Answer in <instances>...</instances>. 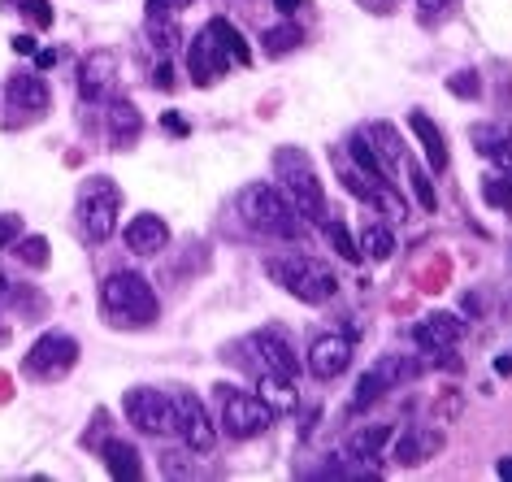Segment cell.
Instances as JSON below:
<instances>
[{
	"label": "cell",
	"mask_w": 512,
	"mask_h": 482,
	"mask_svg": "<svg viewBox=\"0 0 512 482\" xmlns=\"http://www.w3.org/2000/svg\"><path fill=\"white\" fill-rule=\"evenodd\" d=\"M235 209L256 235H270V239H296L300 235V213H296V205H291V196L274 183L243 187Z\"/></svg>",
	"instance_id": "1"
},
{
	"label": "cell",
	"mask_w": 512,
	"mask_h": 482,
	"mask_svg": "<svg viewBox=\"0 0 512 482\" xmlns=\"http://www.w3.org/2000/svg\"><path fill=\"white\" fill-rule=\"evenodd\" d=\"M265 274L274 278L287 296H296L300 304H326L335 296L339 278L326 261L317 257H304V252H291V257H270L265 261Z\"/></svg>",
	"instance_id": "2"
},
{
	"label": "cell",
	"mask_w": 512,
	"mask_h": 482,
	"mask_svg": "<svg viewBox=\"0 0 512 482\" xmlns=\"http://www.w3.org/2000/svg\"><path fill=\"white\" fill-rule=\"evenodd\" d=\"M274 179L291 196V205H296L300 218L326 222V192H322V179H317L309 152L304 148H278L274 152Z\"/></svg>",
	"instance_id": "3"
},
{
	"label": "cell",
	"mask_w": 512,
	"mask_h": 482,
	"mask_svg": "<svg viewBox=\"0 0 512 482\" xmlns=\"http://www.w3.org/2000/svg\"><path fill=\"white\" fill-rule=\"evenodd\" d=\"M100 300H105V313L113 317L118 326H152L161 313V300L152 283L144 274L135 270H118L105 278V287H100Z\"/></svg>",
	"instance_id": "4"
},
{
	"label": "cell",
	"mask_w": 512,
	"mask_h": 482,
	"mask_svg": "<svg viewBox=\"0 0 512 482\" xmlns=\"http://www.w3.org/2000/svg\"><path fill=\"white\" fill-rule=\"evenodd\" d=\"M118 209H122V192L113 179H87L79 192V222L92 244H105V239L118 231Z\"/></svg>",
	"instance_id": "5"
},
{
	"label": "cell",
	"mask_w": 512,
	"mask_h": 482,
	"mask_svg": "<svg viewBox=\"0 0 512 482\" xmlns=\"http://www.w3.org/2000/svg\"><path fill=\"white\" fill-rule=\"evenodd\" d=\"M126 422H131L139 435H178V417H174V396H165L157 387H131L122 400Z\"/></svg>",
	"instance_id": "6"
},
{
	"label": "cell",
	"mask_w": 512,
	"mask_h": 482,
	"mask_svg": "<svg viewBox=\"0 0 512 482\" xmlns=\"http://www.w3.org/2000/svg\"><path fill=\"white\" fill-rule=\"evenodd\" d=\"M274 422V409L261 396H248V391H230L222 387V430L230 439H256L265 435Z\"/></svg>",
	"instance_id": "7"
},
{
	"label": "cell",
	"mask_w": 512,
	"mask_h": 482,
	"mask_svg": "<svg viewBox=\"0 0 512 482\" xmlns=\"http://www.w3.org/2000/svg\"><path fill=\"white\" fill-rule=\"evenodd\" d=\"M74 361H79V344H74L70 335H61V331H48V335H40L31 344L22 370L35 374V378H61V374L74 370Z\"/></svg>",
	"instance_id": "8"
},
{
	"label": "cell",
	"mask_w": 512,
	"mask_h": 482,
	"mask_svg": "<svg viewBox=\"0 0 512 482\" xmlns=\"http://www.w3.org/2000/svg\"><path fill=\"white\" fill-rule=\"evenodd\" d=\"M5 109H9V126H31L48 113V83L40 74H14L5 87Z\"/></svg>",
	"instance_id": "9"
},
{
	"label": "cell",
	"mask_w": 512,
	"mask_h": 482,
	"mask_svg": "<svg viewBox=\"0 0 512 482\" xmlns=\"http://www.w3.org/2000/svg\"><path fill=\"white\" fill-rule=\"evenodd\" d=\"M174 417H178V435L191 452H213L217 426L209 422V409L196 391H174Z\"/></svg>",
	"instance_id": "10"
},
{
	"label": "cell",
	"mask_w": 512,
	"mask_h": 482,
	"mask_svg": "<svg viewBox=\"0 0 512 482\" xmlns=\"http://www.w3.org/2000/svg\"><path fill=\"white\" fill-rule=\"evenodd\" d=\"M248 344L256 348V370H261V378H283V383L296 378L300 361H296V348L283 339V331H256Z\"/></svg>",
	"instance_id": "11"
},
{
	"label": "cell",
	"mask_w": 512,
	"mask_h": 482,
	"mask_svg": "<svg viewBox=\"0 0 512 482\" xmlns=\"http://www.w3.org/2000/svg\"><path fill=\"white\" fill-rule=\"evenodd\" d=\"M113 74H118V57H113L109 48H96V53L79 66V96H83V105H100V100H109Z\"/></svg>",
	"instance_id": "12"
},
{
	"label": "cell",
	"mask_w": 512,
	"mask_h": 482,
	"mask_svg": "<svg viewBox=\"0 0 512 482\" xmlns=\"http://www.w3.org/2000/svg\"><path fill=\"white\" fill-rule=\"evenodd\" d=\"M460 335H465V326H460L452 313H430L413 326V339L421 352H452L460 344Z\"/></svg>",
	"instance_id": "13"
},
{
	"label": "cell",
	"mask_w": 512,
	"mask_h": 482,
	"mask_svg": "<svg viewBox=\"0 0 512 482\" xmlns=\"http://www.w3.org/2000/svg\"><path fill=\"white\" fill-rule=\"evenodd\" d=\"M443 448V430H434V426H413V430H404L400 439H395V448H391V461L395 465H421V461H430V456H439Z\"/></svg>",
	"instance_id": "14"
},
{
	"label": "cell",
	"mask_w": 512,
	"mask_h": 482,
	"mask_svg": "<svg viewBox=\"0 0 512 482\" xmlns=\"http://www.w3.org/2000/svg\"><path fill=\"white\" fill-rule=\"evenodd\" d=\"M170 244V226L157 213H135L131 222H126V248L135 252V257H157V252Z\"/></svg>",
	"instance_id": "15"
},
{
	"label": "cell",
	"mask_w": 512,
	"mask_h": 482,
	"mask_svg": "<svg viewBox=\"0 0 512 482\" xmlns=\"http://www.w3.org/2000/svg\"><path fill=\"white\" fill-rule=\"evenodd\" d=\"M187 70H191V79H196L200 87H209L217 74H226V70H230V57L213 44V35H209V31H200L196 40H191V48H187Z\"/></svg>",
	"instance_id": "16"
},
{
	"label": "cell",
	"mask_w": 512,
	"mask_h": 482,
	"mask_svg": "<svg viewBox=\"0 0 512 482\" xmlns=\"http://www.w3.org/2000/svg\"><path fill=\"white\" fill-rule=\"evenodd\" d=\"M348 365H352V344L343 335H322L309 348V370L317 378H326V383H330V378H339Z\"/></svg>",
	"instance_id": "17"
},
{
	"label": "cell",
	"mask_w": 512,
	"mask_h": 482,
	"mask_svg": "<svg viewBox=\"0 0 512 482\" xmlns=\"http://www.w3.org/2000/svg\"><path fill=\"white\" fill-rule=\"evenodd\" d=\"M139 135H144V118H139V109L126 96H113L109 100V139H113V148H135Z\"/></svg>",
	"instance_id": "18"
},
{
	"label": "cell",
	"mask_w": 512,
	"mask_h": 482,
	"mask_svg": "<svg viewBox=\"0 0 512 482\" xmlns=\"http://www.w3.org/2000/svg\"><path fill=\"white\" fill-rule=\"evenodd\" d=\"M144 18H148V31H152V44L161 48V53H170L178 44V9L170 0H148L144 5Z\"/></svg>",
	"instance_id": "19"
},
{
	"label": "cell",
	"mask_w": 512,
	"mask_h": 482,
	"mask_svg": "<svg viewBox=\"0 0 512 482\" xmlns=\"http://www.w3.org/2000/svg\"><path fill=\"white\" fill-rule=\"evenodd\" d=\"M408 126H413V135L421 139V148H426V161H430V170H447V139L443 131L434 126L430 113H408Z\"/></svg>",
	"instance_id": "20"
},
{
	"label": "cell",
	"mask_w": 512,
	"mask_h": 482,
	"mask_svg": "<svg viewBox=\"0 0 512 482\" xmlns=\"http://www.w3.org/2000/svg\"><path fill=\"white\" fill-rule=\"evenodd\" d=\"M100 452H105V469H109V474L118 478V482H126V478H131V482H135V478H144V461H139V448H131V443L109 439Z\"/></svg>",
	"instance_id": "21"
},
{
	"label": "cell",
	"mask_w": 512,
	"mask_h": 482,
	"mask_svg": "<svg viewBox=\"0 0 512 482\" xmlns=\"http://www.w3.org/2000/svg\"><path fill=\"white\" fill-rule=\"evenodd\" d=\"M365 139H369V148H374L378 157L387 161V170H400L404 166V139H400V131H395L391 122H369Z\"/></svg>",
	"instance_id": "22"
},
{
	"label": "cell",
	"mask_w": 512,
	"mask_h": 482,
	"mask_svg": "<svg viewBox=\"0 0 512 482\" xmlns=\"http://www.w3.org/2000/svg\"><path fill=\"white\" fill-rule=\"evenodd\" d=\"M348 152H352L356 170H361V174H369V183H374V187H378V192H382V187H387V183H391V170H387V161H382V157H378V152H374V148H369V139H365V131L348 139Z\"/></svg>",
	"instance_id": "23"
},
{
	"label": "cell",
	"mask_w": 512,
	"mask_h": 482,
	"mask_svg": "<svg viewBox=\"0 0 512 482\" xmlns=\"http://www.w3.org/2000/svg\"><path fill=\"white\" fill-rule=\"evenodd\" d=\"M204 31L213 35V44L222 48V53H226L230 61H235V66H248V61H252V48L243 44V35H239V27H235L230 18H213Z\"/></svg>",
	"instance_id": "24"
},
{
	"label": "cell",
	"mask_w": 512,
	"mask_h": 482,
	"mask_svg": "<svg viewBox=\"0 0 512 482\" xmlns=\"http://www.w3.org/2000/svg\"><path fill=\"white\" fill-rule=\"evenodd\" d=\"M387 387H404V383H417L421 378V361L417 357H404V352H391V357H382L369 365Z\"/></svg>",
	"instance_id": "25"
},
{
	"label": "cell",
	"mask_w": 512,
	"mask_h": 482,
	"mask_svg": "<svg viewBox=\"0 0 512 482\" xmlns=\"http://www.w3.org/2000/svg\"><path fill=\"white\" fill-rule=\"evenodd\" d=\"M387 439H391V426H369V430H356V435L348 439V461H374V456H382V448H387Z\"/></svg>",
	"instance_id": "26"
},
{
	"label": "cell",
	"mask_w": 512,
	"mask_h": 482,
	"mask_svg": "<svg viewBox=\"0 0 512 482\" xmlns=\"http://www.w3.org/2000/svg\"><path fill=\"white\" fill-rule=\"evenodd\" d=\"M356 248H361V257H369V261H387L391 252H395V235L382 222H365V231H361V239H356Z\"/></svg>",
	"instance_id": "27"
},
{
	"label": "cell",
	"mask_w": 512,
	"mask_h": 482,
	"mask_svg": "<svg viewBox=\"0 0 512 482\" xmlns=\"http://www.w3.org/2000/svg\"><path fill=\"white\" fill-rule=\"evenodd\" d=\"M14 252H18L22 265H31V270H44V265H48V239L44 235H18Z\"/></svg>",
	"instance_id": "28"
},
{
	"label": "cell",
	"mask_w": 512,
	"mask_h": 482,
	"mask_svg": "<svg viewBox=\"0 0 512 482\" xmlns=\"http://www.w3.org/2000/svg\"><path fill=\"white\" fill-rule=\"evenodd\" d=\"M326 239H330V248H335L343 261H352V265H361V261H365V257H361V248H356V239H352V231H348L343 222H330V218H326Z\"/></svg>",
	"instance_id": "29"
},
{
	"label": "cell",
	"mask_w": 512,
	"mask_h": 482,
	"mask_svg": "<svg viewBox=\"0 0 512 482\" xmlns=\"http://www.w3.org/2000/svg\"><path fill=\"white\" fill-rule=\"evenodd\" d=\"M300 27H291V22H283V27H270L265 31V53L270 57H283V53H291V48H300Z\"/></svg>",
	"instance_id": "30"
},
{
	"label": "cell",
	"mask_w": 512,
	"mask_h": 482,
	"mask_svg": "<svg viewBox=\"0 0 512 482\" xmlns=\"http://www.w3.org/2000/svg\"><path fill=\"white\" fill-rule=\"evenodd\" d=\"M382 396H387V383L374 374V370H365L361 374V383H356V396H352V409H369V404H378Z\"/></svg>",
	"instance_id": "31"
},
{
	"label": "cell",
	"mask_w": 512,
	"mask_h": 482,
	"mask_svg": "<svg viewBox=\"0 0 512 482\" xmlns=\"http://www.w3.org/2000/svg\"><path fill=\"white\" fill-rule=\"evenodd\" d=\"M408 183H413V196H417V205L434 213L439 209V192H434V183H430V174L421 170V166H408Z\"/></svg>",
	"instance_id": "32"
},
{
	"label": "cell",
	"mask_w": 512,
	"mask_h": 482,
	"mask_svg": "<svg viewBox=\"0 0 512 482\" xmlns=\"http://www.w3.org/2000/svg\"><path fill=\"white\" fill-rule=\"evenodd\" d=\"M482 196H486V205H491V209L512 213V179H486Z\"/></svg>",
	"instance_id": "33"
},
{
	"label": "cell",
	"mask_w": 512,
	"mask_h": 482,
	"mask_svg": "<svg viewBox=\"0 0 512 482\" xmlns=\"http://www.w3.org/2000/svg\"><path fill=\"white\" fill-rule=\"evenodd\" d=\"M447 87H452V92L460 96V100H473L482 92V83H478V74L473 70H460V74H452V79H447Z\"/></svg>",
	"instance_id": "34"
},
{
	"label": "cell",
	"mask_w": 512,
	"mask_h": 482,
	"mask_svg": "<svg viewBox=\"0 0 512 482\" xmlns=\"http://www.w3.org/2000/svg\"><path fill=\"white\" fill-rule=\"evenodd\" d=\"M343 187H348L352 196L369 200V205H374V196H378V187H374V183H365V174H361V170H348V174H343Z\"/></svg>",
	"instance_id": "35"
},
{
	"label": "cell",
	"mask_w": 512,
	"mask_h": 482,
	"mask_svg": "<svg viewBox=\"0 0 512 482\" xmlns=\"http://www.w3.org/2000/svg\"><path fill=\"white\" fill-rule=\"evenodd\" d=\"M18 235H22V218H18V213H0V248H14Z\"/></svg>",
	"instance_id": "36"
},
{
	"label": "cell",
	"mask_w": 512,
	"mask_h": 482,
	"mask_svg": "<svg viewBox=\"0 0 512 482\" xmlns=\"http://www.w3.org/2000/svg\"><path fill=\"white\" fill-rule=\"evenodd\" d=\"M22 9L31 14L35 27H48V22H53V9H48V0H22Z\"/></svg>",
	"instance_id": "37"
},
{
	"label": "cell",
	"mask_w": 512,
	"mask_h": 482,
	"mask_svg": "<svg viewBox=\"0 0 512 482\" xmlns=\"http://www.w3.org/2000/svg\"><path fill=\"white\" fill-rule=\"evenodd\" d=\"M152 83H157L161 92H170V87H174V70H170V61H161L157 74H152Z\"/></svg>",
	"instance_id": "38"
},
{
	"label": "cell",
	"mask_w": 512,
	"mask_h": 482,
	"mask_svg": "<svg viewBox=\"0 0 512 482\" xmlns=\"http://www.w3.org/2000/svg\"><path fill=\"white\" fill-rule=\"evenodd\" d=\"M495 157H499V161H504V166L512 170V135H504V139H499V144H495Z\"/></svg>",
	"instance_id": "39"
},
{
	"label": "cell",
	"mask_w": 512,
	"mask_h": 482,
	"mask_svg": "<svg viewBox=\"0 0 512 482\" xmlns=\"http://www.w3.org/2000/svg\"><path fill=\"white\" fill-rule=\"evenodd\" d=\"M14 53L31 57V53H35V35H18V40H14Z\"/></svg>",
	"instance_id": "40"
},
{
	"label": "cell",
	"mask_w": 512,
	"mask_h": 482,
	"mask_svg": "<svg viewBox=\"0 0 512 482\" xmlns=\"http://www.w3.org/2000/svg\"><path fill=\"white\" fill-rule=\"evenodd\" d=\"M57 61H61V53H53V48H48V53H40V57H35V66H40V70H53Z\"/></svg>",
	"instance_id": "41"
},
{
	"label": "cell",
	"mask_w": 512,
	"mask_h": 482,
	"mask_svg": "<svg viewBox=\"0 0 512 482\" xmlns=\"http://www.w3.org/2000/svg\"><path fill=\"white\" fill-rule=\"evenodd\" d=\"M300 5H304V0H274V9H278V14H296Z\"/></svg>",
	"instance_id": "42"
},
{
	"label": "cell",
	"mask_w": 512,
	"mask_h": 482,
	"mask_svg": "<svg viewBox=\"0 0 512 482\" xmlns=\"http://www.w3.org/2000/svg\"><path fill=\"white\" fill-rule=\"evenodd\" d=\"M495 374H504V378H512V357H495Z\"/></svg>",
	"instance_id": "43"
},
{
	"label": "cell",
	"mask_w": 512,
	"mask_h": 482,
	"mask_svg": "<svg viewBox=\"0 0 512 482\" xmlns=\"http://www.w3.org/2000/svg\"><path fill=\"white\" fill-rule=\"evenodd\" d=\"M495 474H499V478H512V456H504V461L495 465Z\"/></svg>",
	"instance_id": "44"
},
{
	"label": "cell",
	"mask_w": 512,
	"mask_h": 482,
	"mask_svg": "<svg viewBox=\"0 0 512 482\" xmlns=\"http://www.w3.org/2000/svg\"><path fill=\"white\" fill-rule=\"evenodd\" d=\"M426 9H443V5H452V0H421Z\"/></svg>",
	"instance_id": "45"
},
{
	"label": "cell",
	"mask_w": 512,
	"mask_h": 482,
	"mask_svg": "<svg viewBox=\"0 0 512 482\" xmlns=\"http://www.w3.org/2000/svg\"><path fill=\"white\" fill-rule=\"evenodd\" d=\"M170 5H174V9H187V5H196V0H170Z\"/></svg>",
	"instance_id": "46"
},
{
	"label": "cell",
	"mask_w": 512,
	"mask_h": 482,
	"mask_svg": "<svg viewBox=\"0 0 512 482\" xmlns=\"http://www.w3.org/2000/svg\"><path fill=\"white\" fill-rule=\"evenodd\" d=\"M5 291H9V283H5V274H0V296H5Z\"/></svg>",
	"instance_id": "47"
}]
</instances>
